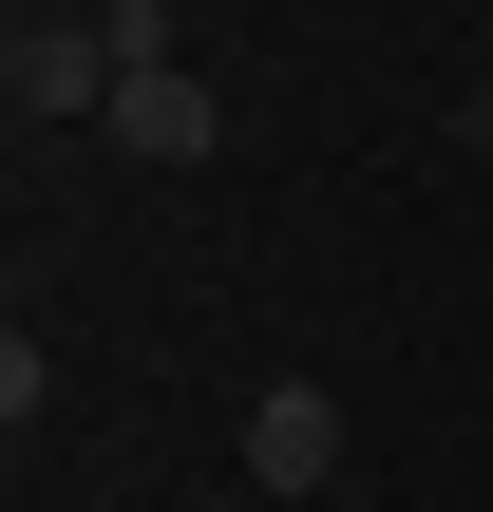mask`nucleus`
I'll list each match as a JSON object with an SVG mask.
<instances>
[{
    "label": "nucleus",
    "mask_w": 493,
    "mask_h": 512,
    "mask_svg": "<svg viewBox=\"0 0 493 512\" xmlns=\"http://www.w3.org/2000/svg\"><path fill=\"white\" fill-rule=\"evenodd\" d=\"M0 95H19L38 133H57V114H114V19H57V0H38V19L0 38Z\"/></svg>",
    "instance_id": "1"
},
{
    "label": "nucleus",
    "mask_w": 493,
    "mask_h": 512,
    "mask_svg": "<svg viewBox=\"0 0 493 512\" xmlns=\"http://www.w3.org/2000/svg\"><path fill=\"white\" fill-rule=\"evenodd\" d=\"M19 19H38V0H19Z\"/></svg>",
    "instance_id": "5"
},
{
    "label": "nucleus",
    "mask_w": 493,
    "mask_h": 512,
    "mask_svg": "<svg viewBox=\"0 0 493 512\" xmlns=\"http://www.w3.org/2000/svg\"><path fill=\"white\" fill-rule=\"evenodd\" d=\"M475 152H493V114H475Z\"/></svg>",
    "instance_id": "4"
},
{
    "label": "nucleus",
    "mask_w": 493,
    "mask_h": 512,
    "mask_svg": "<svg viewBox=\"0 0 493 512\" xmlns=\"http://www.w3.org/2000/svg\"><path fill=\"white\" fill-rule=\"evenodd\" d=\"M95 133H114V152H152V171H209V152H228V114H209V76H190V57H133Z\"/></svg>",
    "instance_id": "2"
},
{
    "label": "nucleus",
    "mask_w": 493,
    "mask_h": 512,
    "mask_svg": "<svg viewBox=\"0 0 493 512\" xmlns=\"http://www.w3.org/2000/svg\"><path fill=\"white\" fill-rule=\"evenodd\" d=\"M247 475H266V494H342V399H323V380H266V399H247Z\"/></svg>",
    "instance_id": "3"
}]
</instances>
